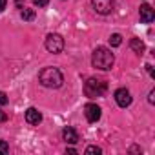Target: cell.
Segmentation results:
<instances>
[{
    "label": "cell",
    "mask_w": 155,
    "mask_h": 155,
    "mask_svg": "<svg viewBox=\"0 0 155 155\" xmlns=\"http://www.w3.org/2000/svg\"><path fill=\"white\" fill-rule=\"evenodd\" d=\"M139 15H140V20H142V22H146V24L153 22V18H155V13H153V9H151V6H150V4H140Z\"/></svg>",
    "instance_id": "obj_8"
},
{
    "label": "cell",
    "mask_w": 155,
    "mask_h": 155,
    "mask_svg": "<svg viewBox=\"0 0 155 155\" xmlns=\"http://www.w3.org/2000/svg\"><path fill=\"white\" fill-rule=\"evenodd\" d=\"M130 48L135 51V53H142L144 51V42L140 38H131L130 40Z\"/></svg>",
    "instance_id": "obj_11"
},
{
    "label": "cell",
    "mask_w": 155,
    "mask_h": 155,
    "mask_svg": "<svg viewBox=\"0 0 155 155\" xmlns=\"http://www.w3.org/2000/svg\"><path fill=\"white\" fill-rule=\"evenodd\" d=\"M0 153H2V155L9 153V146H8V142H6V140H0Z\"/></svg>",
    "instance_id": "obj_15"
},
{
    "label": "cell",
    "mask_w": 155,
    "mask_h": 155,
    "mask_svg": "<svg viewBox=\"0 0 155 155\" xmlns=\"http://www.w3.org/2000/svg\"><path fill=\"white\" fill-rule=\"evenodd\" d=\"M91 6L99 15H110L115 8L113 0H91Z\"/></svg>",
    "instance_id": "obj_5"
},
{
    "label": "cell",
    "mask_w": 155,
    "mask_h": 155,
    "mask_svg": "<svg viewBox=\"0 0 155 155\" xmlns=\"http://www.w3.org/2000/svg\"><path fill=\"white\" fill-rule=\"evenodd\" d=\"M62 139H64L66 142H69V144H77V142H79V133H77L73 128H64Z\"/></svg>",
    "instance_id": "obj_9"
},
{
    "label": "cell",
    "mask_w": 155,
    "mask_h": 155,
    "mask_svg": "<svg viewBox=\"0 0 155 155\" xmlns=\"http://www.w3.org/2000/svg\"><path fill=\"white\" fill-rule=\"evenodd\" d=\"M6 6H8V0H0V13L6 9Z\"/></svg>",
    "instance_id": "obj_19"
},
{
    "label": "cell",
    "mask_w": 155,
    "mask_h": 155,
    "mask_svg": "<svg viewBox=\"0 0 155 155\" xmlns=\"http://www.w3.org/2000/svg\"><path fill=\"white\" fill-rule=\"evenodd\" d=\"M46 49L49 53H60L64 49V38L58 33H51L46 38Z\"/></svg>",
    "instance_id": "obj_4"
},
{
    "label": "cell",
    "mask_w": 155,
    "mask_h": 155,
    "mask_svg": "<svg viewBox=\"0 0 155 155\" xmlns=\"http://www.w3.org/2000/svg\"><path fill=\"white\" fill-rule=\"evenodd\" d=\"M20 17L24 18V20H33L35 18V9H22V13H20Z\"/></svg>",
    "instance_id": "obj_12"
},
{
    "label": "cell",
    "mask_w": 155,
    "mask_h": 155,
    "mask_svg": "<svg viewBox=\"0 0 155 155\" xmlns=\"http://www.w3.org/2000/svg\"><path fill=\"white\" fill-rule=\"evenodd\" d=\"M153 95H155V91H153V90H151V91H150V99H148V101H150V102H151V104H153Z\"/></svg>",
    "instance_id": "obj_21"
},
{
    "label": "cell",
    "mask_w": 155,
    "mask_h": 155,
    "mask_svg": "<svg viewBox=\"0 0 155 155\" xmlns=\"http://www.w3.org/2000/svg\"><path fill=\"white\" fill-rule=\"evenodd\" d=\"M8 104V95L4 91H0V106H6Z\"/></svg>",
    "instance_id": "obj_17"
},
{
    "label": "cell",
    "mask_w": 155,
    "mask_h": 155,
    "mask_svg": "<svg viewBox=\"0 0 155 155\" xmlns=\"http://www.w3.org/2000/svg\"><path fill=\"white\" fill-rule=\"evenodd\" d=\"M113 62H115V57H113L111 49H108V48H97L93 51V57H91L93 68L102 69V71H108V69L113 68Z\"/></svg>",
    "instance_id": "obj_1"
},
{
    "label": "cell",
    "mask_w": 155,
    "mask_h": 155,
    "mask_svg": "<svg viewBox=\"0 0 155 155\" xmlns=\"http://www.w3.org/2000/svg\"><path fill=\"white\" fill-rule=\"evenodd\" d=\"M106 91H108V82L102 81V79H95V77H91V79H88L86 84H84V93H86V97H90V99H93V97H102Z\"/></svg>",
    "instance_id": "obj_3"
},
{
    "label": "cell",
    "mask_w": 155,
    "mask_h": 155,
    "mask_svg": "<svg viewBox=\"0 0 155 155\" xmlns=\"http://www.w3.org/2000/svg\"><path fill=\"white\" fill-rule=\"evenodd\" d=\"M38 82L44 88H60L64 79H62V73L57 68H44L38 75Z\"/></svg>",
    "instance_id": "obj_2"
},
{
    "label": "cell",
    "mask_w": 155,
    "mask_h": 155,
    "mask_svg": "<svg viewBox=\"0 0 155 155\" xmlns=\"http://www.w3.org/2000/svg\"><path fill=\"white\" fill-rule=\"evenodd\" d=\"M84 115H86L88 122H97V120L101 119V108H99L97 104L90 102V104L84 106Z\"/></svg>",
    "instance_id": "obj_6"
},
{
    "label": "cell",
    "mask_w": 155,
    "mask_h": 155,
    "mask_svg": "<svg viewBox=\"0 0 155 155\" xmlns=\"http://www.w3.org/2000/svg\"><path fill=\"white\" fill-rule=\"evenodd\" d=\"M110 44H111V46H120V44H122V37H120L119 33H113V35L110 37Z\"/></svg>",
    "instance_id": "obj_13"
},
{
    "label": "cell",
    "mask_w": 155,
    "mask_h": 155,
    "mask_svg": "<svg viewBox=\"0 0 155 155\" xmlns=\"http://www.w3.org/2000/svg\"><path fill=\"white\" fill-rule=\"evenodd\" d=\"M115 101H117V104L120 108H128L131 104V95H130V91L126 88H120V90L115 91Z\"/></svg>",
    "instance_id": "obj_7"
},
{
    "label": "cell",
    "mask_w": 155,
    "mask_h": 155,
    "mask_svg": "<svg viewBox=\"0 0 155 155\" xmlns=\"http://www.w3.org/2000/svg\"><path fill=\"white\" fill-rule=\"evenodd\" d=\"M6 120H8V113L0 110V122H6Z\"/></svg>",
    "instance_id": "obj_18"
},
{
    "label": "cell",
    "mask_w": 155,
    "mask_h": 155,
    "mask_svg": "<svg viewBox=\"0 0 155 155\" xmlns=\"http://www.w3.org/2000/svg\"><path fill=\"white\" fill-rule=\"evenodd\" d=\"M146 69H148V73H150V75H151V77H155V73H153V68H151V66H150V64H148V66H146Z\"/></svg>",
    "instance_id": "obj_20"
},
{
    "label": "cell",
    "mask_w": 155,
    "mask_h": 155,
    "mask_svg": "<svg viewBox=\"0 0 155 155\" xmlns=\"http://www.w3.org/2000/svg\"><path fill=\"white\" fill-rule=\"evenodd\" d=\"M33 4H35V6H38V8H44V6H48V4H49V0H33Z\"/></svg>",
    "instance_id": "obj_16"
},
{
    "label": "cell",
    "mask_w": 155,
    "mask_h": 155,
    "mask_svg": "<svg viewBox=\"0 0 155 155\" xmlns=\"http://www.w3.org/2000/svg\"><path fill=\"white\" fill-rule=\"evenodd\" d=\"M26 120H28L29 124H38V122L42 120V115H40V111H38V110L29 108V110L26 111Z\"/></svg>",
    "instance_id": "obj_10"
},
{
    "label": "cell",
    "mask_w": 155,
    "mask_h": 155,
    "mask_svg": "<svg viewBox=\"0 0 155 155\" xmlns=\"http://www.w3.org/2000/svg\"><path fill=\"white\" fill-rule=\"evenodd\" d=\"M101 151H102V150H101L99 146H88V148H86V155H93V153L99 155Z\"/></svg>",
    "instance_id": "obj_14"
}]
</instances>
